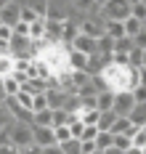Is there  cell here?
<instances>
[{
    "instance_id": "30bf717a",
    "label": "cell",
    "mask_w": 146,
    "mask_h": 154,
    "mask_svg": "<svg viewBox=\"0 0 146 154\" xmlns=\"http://www.w3.org/2000/svg\"><path fill=\"white\" fill-rule=\"evenodd\" d=\"M133 130H135V128L130 125V120H128V117H117L109 133H112V136H133Z\"/></svg>"
},
{
    "instance_id": "4316f807",
    "label": "cell",
    "mask_w": 146,
    "mask_h": 154,
    "mask_svg": "<svg viewBox=\"0 0 146 154\" xmlns=\"http://www.w3.org/2000/svg\"><path fill=\"white\" fill-rule=\"evenodd\" d=\"M112 146L125 154L128 149H133V141H130V136H114V143H112Z\"/></svg>"
},
{
    "instance_id": "8d00e7d4",
    "label": "cell",
    "mask_w": 146,
    "mask_h": 154,
    "mask_svg": "<svg viewBox=\"0 0 146 154\" xmlns=\"http://www.w3.org/2000/svg\"><path fill=\"white\" fill-rule=\"evenodd\" d=\"M14 35H16V37H29V24H21V21H19L16 27H14Z\"/></svg>"
},
{
    "instance_id": "d6986e66",
    "label": "cell",
    "mask_w": 146,
    "mask_h": 154,
    "mask_svg": "<svg viewBox=\"0 0 146 154\" xmlns=\"http://www.w3.org/2000/svg\"><path fill=\"white\" fill-rule=\"evenodd\" d=\"M14 75V59L8 56V53H3L0 56V80H5V77Z\"/></svg>"
},
{
    "instance_id": "4dcf8cb0",
    "label": "cell",
    "mask_w": 146,
    "mask_h": 154,
    "mask_svg": "<svg viewBox=\"0 0 146 154\" xmlns=\"http://www.w3.org/2000/svg\"><path fill=\"white\" fill-rule=\"evenodd\" d=\"M11 125H14V117H11V112H8L5 106H0V133H3V130H8Z\"/></svg>"
},
{
    "instance_id": "e0dca14e",
    "label": "cell",
    "mask_w": 146,
    "mask_h": 154,
    "mask_svg": "<svg viewBox=\"0 0 146 154\" xmlns=\"http://www.w3.org/2000/svg\"><path fill=\"white\" fill-rule=\"evenodd\" d=\"M3 91H5L8 98H14V96L21 93V82H19L16 77H5V80H3Z\"/></svg>"
},
{
    "instance_id": "9c48e42d",
    "label": "cell",
    "mask_w": 146,
    "mask_h": 154,
    "mask_svg": "<svg viewBox=\"0 0 146 154\" xmlns=\"http://www.w3.org/2000/svg\"><path fill=\"white\" fill-rule=\"evenodd\" d=\"M130 125L138 130V128H146V104H135V109L128 114Z\"/></svg>"
},
{
    "instance_id": "cb8c5ba5",
    "label": "cell",
    "mask_w": 146,
    "mask_h": 154,
    "mask_svg": "<svg viewBox=\"0 0 146 154\" xmlns=\"http://www.w3.org/2000/svg\"><path fill=\"white\" fill-rule=\"evenodd\" d=\"M69 80H72V85L80 91L82 85H88V82H90V75H88V72H69Z\"/></svg>"
},
{
    "instance_id": "ffe728a7",
    "label": "cell",
    "mask_w": 146,
    "mask_h": 154,
    "mask_svg": "<svg viewBox=\"0 0 146 154\" xmlns=\"http://www.w3.org/2000/svg\"><path fill=\"white\" fill-rule=\"evenodd\" d=\"M27 5H29V11H32L37 19H45V16H48V3H45V0H29Z\"/></svg>"
},
{
    "instance_id": "d4e9b609",
    "label": "cell",
    "mask_w": 146,
    "mask_h": 154,
    "mask_svg": "<svg viewBox=\"0 0 146 154\" xmlns=\"http://www.w3.org/2000/svg\"><path fill=\"white\" fill-rule=\"evenodd\" d=\"M141 29H144V24H141V21H135V19H128V21H125V35H128L130 40H133Z\"/></svg>"
},
{
    "instance_id": "5b68a950",
    "label": "cell",
    "mask_w": 146,
    "mask_h": 154,
    "mask_svg": "<svg viewBox=\"0 0 146 154\" xmlns=\"http://www.w3.org/2000/svg\"><path fill=\"white\" fill-rule=\"evenodd\" d=\"M135 109V101H133V93L130 91H120V93H114V114L117 117H128L130 112Z\"/></svg>"
},
{
    "instance_id": "ee69618b",
    "label": "cell",
    "mask_w": 146,
    "mask_h": 154,
    "mask_svg": "<svg viewBox=\"0 0 146 154\" xmlns=\"http://www.w3.org/2000/svg\"><path fill=\"white\" fill-rule=\"evenodd\" d=\"M125 154H144V152H138V149H128Z\"/></svg>"
},
{
    "instance_id": "83f0119b",
    "label": "cell",
    "mask_w": 146,
    "mask_h": 154,
    "mask_svg": "<svg viewBox=\"0 0 146 154\" xmlns=\"http://www.w3.org/2000/svg\"><path fill=\"white\" fill-rule=\"evenodd\" d=\"M53 138H56V143H64V141H69V138H72V133H69V125L53 128Z\"/></svg>"
},
{
    "instance_id": "44dd1931",
    "label": "cell",
    "mask_w": 146,
    "mask_h": 154,
    "mask_svg": "<svg viewBox=\"0 0 146 154\" xmlns=\"http://www.w3.org/2000/svg\"><path fill=\"white\" fill-rule=\"evenodd\" d=\"M50 112H53V109H50ZM75 117H77V114H66L64 109H56V112H53V128H61V125H69L72 120H75Z\"/></svg>"
},
{
    "instance_id": "4fadbf2b",
    "label": "cell",
    "mask_w": 146,
    "mask_h": 154,
    "mask_svg": "<svg viewBox=\"0 0 146 154\" xmlns=\"http://www.w3.org/2000/svg\"><path fill=\"white\" fill-rule=\"evenodd\" d=\"M29 40L32 43H43L45 40V19H37L35 24H29Z\"/></svg>"
},
{
    "instance_id": "74e56055",
    "label": "cell",
    "mask_w": 146,
    "mask_h": 154,
    "mask_svg": "<svg viewBox=\"0 0 146 154\" xmlns=\"http://www.w3.org/2000/svg\"><path fill=\"white\" fill-rule=\"evenodd\" d=\"M96 136H98V128L93 125V128H85V133H82L80 141H96Z\"/></svg>"
},
{
    "instance_id": "277c9868",
    "label": "cell",
    "mask_w": 146,
    "mask_h": 154,
    "mask_svg": "<svg viewBox=\"0 0 146 154\" xmlns=\"http://www.w3.org/2000/svg\"><path fill=\"white\" fill-rule=\"evenodd\" d=\"M19 19H21V3H19V0H8L5 8L0 11V24L14 29V27L19 24Z\"/></svg>"
},
{
    "instance_id": "b9f144b4",
    "label": "cell",
    "mask_w": 146,
    "mask_h": 154,
    "mask_svg": "<svg viewBox=\"0 0 146 154\" xmlns=\"http://www.w3.org/2000/svg\"><path fill=\"white\" fill-rule=\"evenodd\" d=\"M5 98H8V96H5V91H3V80H0V106H5Z\"/></svg>"
},
{
    "instance_id": "ba28073f",
    "label": "cell",
    "mask_w": 146,
    "mask_h": 154,
    "mask_svg": "<svg viewBox=\"0 0 146 154\" xmlns=\"http://www.w3.org/2000/svg\"><path fill=\"white\" fill-rule=\"evenodd\" d=\"M96 43L98 40H90V37H85V35H77L75 43L69 45V51H77L82 56H93V53H96Z\"/></svg>"
},
{
    "instance_id": "52a82bcc",
    "label": "cell",
    "mask_w": 146,
    "mask_h": 154,
    "mask_svg": "<svg viewBox=\"0 0 146 154\" xmlns=\"http://www.w3.org/2000/svg\"><path fill=\"white\" fill-rule=\"evenodd\" d=\"M66 98H69V93L66 91H61V88H48L45 91V101H48V109H64V104H66Z\"/></svg>"
},
{
    "instance_id": "3957f363",
    "label": "cell",
    "mask_w": 146,
    "mask_h": 154,
    "mask_svg": "<svg viewBox=\"0 0 146 154\" xmlns=\"http://www.w3.org/2000/svg\"><path fill=\"white\" fill-rule=\"evenodd\" d=\"M80 35L90 37V40H101L104 37V19L101 16H88L80 21Z\"/></svg>"
},
{
    "instance_id": "7bdbcfd3",
    "label": "cell",
    "mask_w": 146,
    "mask_h": 154,
    "mask_svg": "<svg viewBox=\"0 0 146 154\" xmlns=\"http://www.w3.org/2000/svg\"><path fill=\"white\" fill-rule=\"evenodd\" d=\"M104 154H122V152H120V149H114V146H112V149H106Z\"/></svg>"
},
{
    "instance_id": "7402d4cb",
    "label": "cell",
    "mask_w": 146,
    "mask_h": 154,
    "mask_svg": "<svg viewBox=\"0 0 146 154\" xmlns=\"http://www.w3.org/2000/svg\"><path fill=\"white\" fill-rule=\"evenodd\" d=\"M112 143H114V136H112V133H101V130H98V136H96V149H98V152L112 149Z\"/></svg>"
},
{
    "instance_id": "2e32d148",
    "label": "cell",
    "mask_w": 146,
    "mask_h": 154,
    "mask_svg": "<svg viewBox=\"0 0 146 154\" xmlns=\"http://www.w3.org/2000/svg\"><path fill=\"white\" fill-rule=\"evenodd\" d=\"M114 120H117V114H114V112H101V114H98V130H101V133H109V130H112V125H114Z\"/></svg>"
},
{
    "instance_id": "5bb4252c",
    "label": "cell",
    "mask_w": 146,
    "mask_h": 154,
    "mask_svg": "<svg viewBox=\"0 0 146 154\" xmlns=\"http://www.w3.org/2000/svg\"><path fill=\"white\" fill-rule=\"evenodd\" d=\"M130 19L146 24V0H133L130 3Z\"/></svg>"
},
{
    "instance_id": "60d3db41",
    "label": "cell",
    "mask_w": 146,
    "mask_h": 154,
    "mask_svg": "<svg viewBox=\"0 0 146 154\" xmlns=\"http://www.w3.org/2000/svg\"><path fill=\"white\" fill-rule=\"evenodd\" d=\"M43 154H64V152H61V146L56 143V146H48V149H43Z\"/></svg>"
},
{
    "instance_id": "e575fe53",
    "label": "cell",
    "mask_w": 146,
    "mask_h": 154,
    "mask_svg": "<svg viewBox=\"0 0 146 154\" xmlns=\"http://www.w3.org/2000/svg\"><path fill=\"white\" fill-rule=\"evenodd\" d=\"M11 37H14V29L0 24V43H5V45H8V43H11Z\"/></svg>"
},
{
    "instance_id": "8fae6325",
    "label": "cell",
    "mask_w": 146,
    "mask_h": 154,
    "mask_svg": "<svg viewBox=\"0 0 146 154\" xmlns=\"http://www.w3.org/2000/svg\"><path fill=\"white\" fill-rule=\"evenodd\" d=\"M104 35L112 37V40L128 37V35H125V24H120V21H104Z\"/></svg>"
},
{
    "instance_id": "7c38bea8",
    "label": "cell",
    "mask_w": 146,
    "mask_h": 154,
    "mask_svg": "<svg viewBox=\"0 0 146 154\" xmlns=\"http://www.w3.org/2000/svg\"><path fill=\"white\" fill-rule=\"evenodd\" d=\"M96 109L98 112H112L114 109V93L112 91H104L96 96Z\"/></svg>"
},
{
    "instance_id": "f1b7e54d",
    "label": "cell",
    "mask_w": 146,
    "mask_h": 154,
    "mask_svg": "<svg viewBox=\"0 0 146 154\" xmlns=\"http://www.w3.org/2000/svg\"><path fill=\"white\" fill-rule=\"evenodd\" d=\"M69 133H72V138H77V141L82 138V133H85V125L80 122V117H75V120L69 122Z\"/></svg>"
},
{
    "instance_id": "836d02e7",
    "label": "cell",
    "mask_w": 146,
    "mask_h": 154,
    "mask_svg": "<svg viewBox=\"0 0 146 154\" xmlns=\"http://www.w3.org/2000/svg\"><path fill=\"white\" fill-rule=\"evenodd\" d=\"M130 93H133V101H135V104H146V88L144 85H135Z\"/></svg>"
},
{
    "instance_id": "8992f818",
    "label": "cell",
    "mask_w": 146,
    "mask_h": 154,
    "mask_svg": "<svg viewBox=\"0 0 146 154\" xmlns=\"http://www.w3.org/2000/svg\"><path fill=\"white\" fill-rule=\"evenodd\" d=\"M32 143H35V146H40V149L56 146V138H53V128H35V125H32Z\"/></svg>"
},
{
    "instance_id": "7dc6e473",
    "label": "cell",
    "mask_w": 146,
    "mask_h": 154,
    "mask_svg": "<svg viewBox=\"0 0 146 154\" xmlns=\"http://www.w3.org/2000/svg\"><path fill=\"white\" fill-rule=\"evenodd\" d=\"M93 154H104V152H98V149H96V152H93Z\"/></svg>"
},
{
    "instance_id": "7a4b0ae2",
    "label": "cell",
    "mask_w": 146,
    "mask_h": 154,
    "mask_svg": "<svg viewBox=\"0 0 146 154\" xmlns=\"http://www.w3.org/2000/svg\"><path fill=\"white\" fill-rule=\"evenodd\" d=\"M5 133H8V143L16 146V149H24V146L32 143V125L27 122H14Z\"/></svg>"
},
{
    "instance_id": "1f68e13d",
    "label": "cell",
    "mask_w": 146,
    "mask_h": 154,
    "mask_svg": "<svg viewBox=\"0 0 146 154\" xmlns=\"http://www.w3.org/2000/svg\"><path fill=\"white\" fill-rule=\"evenodd\" d=\"M14 101H16L19 106L21 109H27V112H32V96H29V93H19V96H14Z\"/></svg>"
},
{
    "instance_id": "d6a6232c",
    "label": "cell",
    "mask_w": 146,
    "mask_h": 154,
    "mask_svg": "<svg viewBox=\"0 0 146 154\" xmlns=\"http://www.w3.org/2000/svg\"><path fill=\"white\" fill-rule=\"evenodd\" d=\"M19 21H21V24H35V21H37V16L29 11L27 3H21V19H19Z\"/></svg>"
},
{
    "instance_id": "484cf974",
    "label": "cell",
    "mask_w": 146,
    "mask_h": 154,
    "mask_svg": "<svg viewBox=\"0 0 146 154\" xmlns=\"http://www.w3.org/2000/svg\"><path fill=\"white\" fill-rule=\"evenodd\" d=\"M45 109H48L45 93H37V96H32V114H37V112H45Z\"/></svg>"
},
{
    "instance_id": "ac0fdd59",
    "label": "cell",
    "mask_w": 146,
    "mask_h": 154,
    "mask_svg": "<svg viewBox=\"0 0 146 154\" xmlns=\"http://www.w3.org/2000/svg\"><path fill=\"white\" fill-rule=\"evenodd\" d=\"M133 149H138V152H146V128H138V130H133Z\"/></svg>"
},
{
    "instance_id": "d590c367",
    "label": "cell",
    "mask_w": 146,
    "mask_h": 154,
    "mask_svg": "<svg viewBox=\"0 0 146 154\" xmlns=\"http://www.w3.org/2000/svg\"><path fill=\"white\" fill-rule=\"evenodd\" d=\"M96 152V141H80V154H93Z\"/></svg>"
},
{
    "instance_id": "f35d334b",
    "label": "cell",
    "mask_w": 146,
    "mask_h": 154,
    "mask_svg": "<svg viewBox=\"0 0 146 154\" xmlns=\"http://www.w3.org/2000/svg\"><path fill=\"white\" fill-rule=\"evenodd\" d=\"M19 154H43V149H40V146H35V143H29V146L19 149Z\"/></svg>"
},
{
    "instance_id": "f546056e",
    "label": "cell",
    "mask_w": 146,
    "mask_h": 154,
    "mask_svg": "<svg viewBox=\"0 0 146 154\" xmlns=\"http://www.w3.org/2000/svg\"><path fill=\"white\" fill-rule=\"evenodd\" d=\"M59 146H61L64 154H80V141L77 138H69V141H64V143H59Z\"/></svg>"
},
{
    "instance_id": "f6af8a7d",
    "label": "cell",
    "mask_w": 146,
    "mask_h": 154,
    "mask_svg": "<svg viewBox=\"0 0 146 154\" xmlns=\"http://www.w3.org/2000/svg\"><path fill=\"white\" fill-rule=\"evenodd\" d=\"M5 3H8V0H0V11H3V8H5Z\"/></svg>"
},
{
    "instance_id": "6da1fadb",
    "label": "cell",
    "mask_w": 146,
    "mask_h": 154,
    "mask_svg": "<svg viewBox=\"0 0 146 154\" xmlns=\"http://www.w3.org/2000/svg\"><path fill=\"white\" fill-rule=\"evenodd\" d=\"M101 19L104 21H120V24H125L130 19V3H125V0H104Z\"/></svg>"
},
{
    "instance_id": "bcb514c9",
    "label": "cell",
    "mask_w": 146,
    "mask_h": 154,
    "mask_svg": "<svg viewBox=\"0 0 146 154\" xmlns=\"http://www.w3.org/2000/svg\"><path fill=\"white\" fill-rule=\"evenodd\" d=\"M141 66H144V69H146V51H144V64H141Z\"/></svg>"
},
{
    "instance_id": "9a60e30c",
    "label": "cell",
    "mask_w": 146,
    "mask_h": 154,
    "mask_svg": "<svg viewBox=\"0 0 146 154\" xmlns=\"http://www.w3.org/2000/svg\"><path fill=\"white\" fill-rule=\"evenodd\" d=\"M32 125H35V128H53V112L45 109V112L32 114Z\"/></svg>"
},
{
    "instance_id": "ab89813d",
    "label": "cell",
    "mask_w": 146,
    "mask_h": 154,
    "mask_svg": "<svg viewBox=\"0 0 146 154\" xmlns=\"http://www.w3.org/2000/svg\"><path fill=\"white\" fill-rule=\"evenodd\" d=\"M0 154H19V149L11 146V143H3V146H0Z\"/></svg>"
},
{
    "instance_id": "603a6c76",
    "label": "cell",
    "mask_w": 146,
    "mask_h": 154,
    "mask_svg": "<svg viewBox=\"0 0 146 154\" xmlns=\"http://www.w3.org/2000/svg\"><path fill=\"white\" fill-rule=\"evenodd\" d=\"M133 48H135V43H133L130 37H120V40H114V53H125V56H128Z\"/></svg>"
}]
</instances>
